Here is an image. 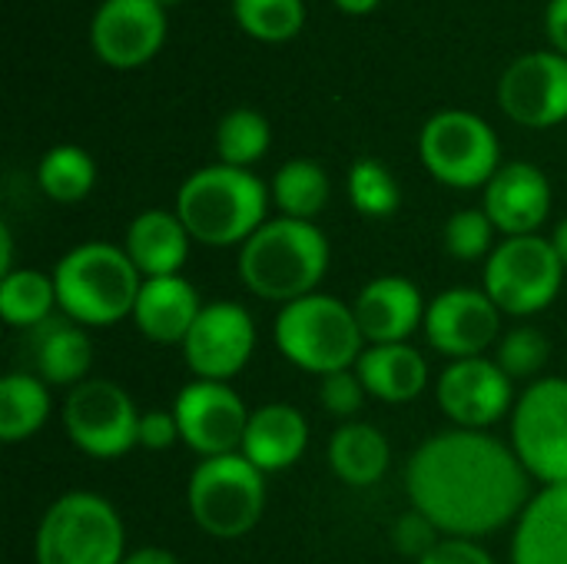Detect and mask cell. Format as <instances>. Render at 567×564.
I'll list each match as a JSON object with an SVG mask.
<instances>
[{
  "label": "cell",
  "mask_w": 567,
  "mask_h": 564,
  "mask_svg": "<svg viewBox=\"0 0 567 564\" xmlns=\"http://www.w3.org/2000/svg\"><path fill=\"white\" fill-rule=\"evenodd\" d=\"M355 372L369 396L389 406L415 402L429 386V362L409 342L365 346V352L355 362Z\"/></svg>",
  "instance_id": "25"
},
{
  "label": "cell",
  "mask_w": 567,
  "mask_h": 564,
  "mask_svg": "<svg viewBox=\"0 0 567 564\" xmlns=\"http://www.w3.org/2000/svg\"><path fill=\"white\" fill-rule=\"evenodd\" d=\"M565 283V263L558 259L551 239L508 236L495 246L485 263V293L505 316H535L548 309Z\"/></svg>",
  "instance_id": "8"
},
{
  "label": "cell",
  "mask_w": 567,
  "mask_h": 564,
  "mask_svg": "<svg viewBox=\"0 0 567 564\" xmlns=\"http://www.w3.org/2000/svg\"><path fill=\"white\" fill-rule=\"evenodd\" d=\"M336 7L339 10H346V13H369V10H375L379 7V0H336Z\"/></svg>",
  "instance_id": "43"
},
{
  "label": "cell",
  "mask_w": 567,
  "mask_h": 564,
  "mask_svg": "<svg viewBox=\"0 0 567 564\" xmlns=\"http://www.w3.org/2000/svg\"><path fill=\"white\" fill-rule=\"evenodd\" d=\"M189 243H193V236L186 233L176 209L173 213L169 209H143L126 226L123 249L143 279H159V276H179L183 263L189 259Z\"/></svg>",
  "instance_id": "24"
},
{
  "label": "cell",
  "mask_w": 567,
  "mask_h": 564,
  "mask_svg": "<svg viewBox=\"0 0 567 564\" xmlns=\"http://www.w3.org/2000/svg\"><path fill=\"white\" fill-rule=\"evenodd\" d=\"M512 449L542 489L567 485V379L542 376L518 396Z\"/></svg>",
  "instance_id": "10"
},
{
  "label": "cell",
  "mask_w": 567,
  "mask_h": 564,
  "mask_svg": "<svg viewBox=\"0 0 567 564\" xmlns=\"http://www.w3.org/2000/svg\"><path fill=\"white\" fill-rule=\"evenodd\" d=\"M37 564H123V519L103 495L66 492L37 525Z\"/></svg>",
  "instance_id": "6"
},
{
  "label": "cell",
  "mask_w": 567,
  "mask_h": 564,
  "mask_svg": "<svg viewBox=\"0 0 567 564\" xmlns=\"http://www.w3.org/2000/svg\"><path fill=\"white\" fill-rule=\"evenodd\" d=\"M123 564H179V558L166 548H136V552H126Z\"/></svg>",
  "instance_id": "41"
},
{
  "label": "cell",
  "mask_w": 567,
  "mask_h": 564,
  "mask_svg": "<svg viewBox=\"0 0 567 564\" xmlns=\"http://www.w3.org/2000/svg\"><path fill=\"white\" fill-rule=\"evenodd\" d=\"M306 449H309L306 416L292 409L289 402H266L252 409L239 452L262 475H272V472H286L289 465H296L306 455Z\"/></svg>",
  "instance_id": "21"
},
{
  "label": "cell",
  "mask_w": 567,
  "mask_h": 564,
  "mask_svg": "<svg viewBox=\"0 0 567 564\" xmlns=\"http://www.w3.org/2000/svg\"><path fill=\"white\" fill-rule=\"evenodd\" d=\"M425 299L419 286L405 276H379L365 283L352 302L359 329L369 346L409 342V336L425 326Z\"/></svg>",
  "instance_id": "20"
},
{
  "label": "cell",
  "mask_w": 567,
  "mask_h": 564,
  "mask_svg": "<svg viewBox=\"0 0 567 564\" xmlns=\"http://www.w3.org/2000/svg\"><path fill=\"white\" fill-rule=\"evenodd\" d=\"M488 219L498 233L508 236H535L548 213H551V183L548 176L532 163H502L498 173L485 186V206Z\"/></svg>",
  "instance_id": "18"
},
{
  "label": "cell",
  "mask_w": 567,
  "mask_h": 564,
  "mask_svg": "<svg viewBox=\"0 0 567 564\" xmlns=\"http://www.w3.org/2000/svg\"><path fill=\"white\" fill-rule=\"evenodd\" d=\"M186 502L206 535L236 542L249 535L266 512V475L243 452L203 459L189 475Z\"/></svg>",
  "instance_id": "7"
},
{
  "label": "cell",
  "mask_w": 567,
  "mask_h": 564,
  "mask_svg": "<svg viewBox=\"0 0 567 564\" xmlns=\"http://www.w3.org/2000/svg\"><path fill=\"white\" fill-rule=\"evenodd\" d=\"M439 529L429 522V519H422L419 512H412L409 519H402L399 525H395V545L402 548V552H409V555H415V562L425 555V552H432L435 545H439Z\"/></svg>",
  "instance_id": "39"
},
{
  "label": "cell",
  "mask_w": 567,
  "mask_h": 564,
  "mask_svg": "<svg viewBox=\"0 0 567 564\" xmlns=\"http://www.w3.org/2000/svg\"><path fill=\"white\" fill-rule=\"evenodd\" d=\"M199 312H203V302L189 279L159 276V279H143V289H140V299L133 309V322L150 342L183 346V339L189 336Z\"/></svg>",
  "instance_id": "22"
},
{
  "label": "cell",
  "mask_w": 567,
  "mask_h": 564,
  "mask_svg": "<svg viewBox=\"0 0 567 564\" xmlns=\"http://www.w3.org/2000/svg\"><path fill=\"white\" fill-rule=\"evenodd\" d=\"M412 512L439 535L485 539L518 522L532 502V475L512 445L488 432L449 429L425 439L405 469Z\"/></svg>",
  "instance_id": "1"
},
{
  "label": "cell",
  "mask_w": 567,
  "mask_h": 564,
  "mask_svg": "<svg viewBox=\"0 0 567 564\" xmlns=\"http://www.w3.org/2000/svg\"><path fill=\"white\" fill-rule=\"evenodd\" d=\"M548 356H551V346H548L545 332L535 326H515V329L502 332L498 346L492 349V359L512 382H518V379L538 382L542 369L548 366Z\"/></svg>",
  "instance_id": "34"
},
{
  "label": "cell",
  "mask_w": 567,
  "mask_h": 564,
  "mask_svg": "<svg viewBox=\"0 0 567 564\" xmlns=\"http://www.w3.org/2000/svg\"><path fill=\"white\" fill-rule=\"evenodd\" d=\"M495 223L488 219L485 209H458L442 233L445 253L462 259V263H475V259H488L495 253Z\"/></svg>",
  "instance_id": "35"
},
{
  "label": "cell",
  "mask_w": 567,
  "mask_h": 564,
  "mask_svg": "<svg viewBox=\"0 0 567 564\" xmlns=\"http://www.w3.org/2000/svg\"><path fill=\"white\" fill-rule=\"evenodd\" d=\"M392 449L389 439L369 422H346L329 442V465L339 482L352 489H369L389 472Z\"/></svg>",
  "instance_id": "26"
},
{
  "label": "cell",
  "mask_w": 567,
  "mask_h": 564,
  "mask_svg": "<svg viewBox=\"0 0 567 564\" xmlns=\"http://www.w3.org/2000/svg\"><path fill=\"white\" fill-rule=\"evenodd\" d=\"M435 399L455 429L472 432H485L498 425L508 412H515L512 379L488 356L449 362L439 376Z\"/></svg>",
  "instance_id": "14"
},
{
  "label": "cell",
  "mask_w": 567,
  "mask_h": 564,
  "mask_svg": "<svg viewBox=\"0 0 567 564\" xmlns=\"http://www.w3.org/2000/svg\"><path fill=\"white\" fill-rule=\"evenodd\" d=\"M37 183L53 203H80L96 183V163L86 150L63 143L43 153L37 166Z\"/></svg>",
  "instance_id": "30"
},
{
  "label": "cell",
  "mask_w": 567,
  "mask_h": 564,
  "mask_svg": "<svg viewBox=\"0 0 567 564\" xmlns=\"http://www.w3.org/2000/svg\"><path fill=\"white\" fill-rule=\"evenodd\" d=\"M419 156L425 170L452 189H478L502 166L495 130L468 110L435 113L419 136Z\"/></svg>",
  "instance_id": "9"
},
{
  "label": "cell",
  "mask_w": 567,
  "mask_h": 564,
  "mask_svg": "<svg viewBox=\"0 0 567 564\" xmlns=\"http://www.w3.org/2000/svg\"><path fill=\"white\" fill-rule=\"evenodd\" d=\"M512 564H567V485H545L512 535Z\"/></svg>",
  "instance_id": "23"
},
{
  "label": "cell",
  "mask_w": 567,
  "mask_h": 564,
  "mask_svg": "<svg viewBox=\"0 0 567 564\" xmlns=\"http://www.w3.org/2000/svg\"><path fill=\"white\" fill-rule=\"evenodd\" d=\"M415 564H495V558L472 539H442Z\"/></svg>",
  "instance_id": "37"
},
{
  "label": "cell",
  "mask_w": 567,
  "mask_h": 564,
  "mask_svg": "<svg viewBox=\"0 0 567 564\" xmlns=\"http://www.w3.org/2000/svg\"><path fill=\"white\" fill-rule=\"evenodd\" d=\"M329 273V239L316 223L276 216L239 246V279L269 302H296L319 293Z\"/></svg>",
  "instance_id": "2"
},
{
  "label": "cell",
  "mask_w": 567,
  "mask_h": 564,
  "mask_svg": "<svg viewBox=\"0 0 567 564\" xmlns=\"http://www.w3.org/2000/svg\"><path fill=\"white\" fill-rule=\"evenodd\" d=\"M53 286L63 316L86 329H103L133 316L143 276L123 246L90 239L63 253L53 269Z\"/></svg>",
  "instance_id": "4"
},
{
  "label": "cell",
  "mask_w": 567,
  "mask_h": 564,
  "mask_svg": "<svg viewBox=\"0 0 567 564\" xmlns=\"http://www.w3.org/2000/svg\"><path fill=\"white\" fill-rule=\"evenodd\" d=\"M256 349V322L239 302L203 306L189 336L183 339V359L196 379L229 382L246 369Z\"/></svg>",
  "instance_id": "15"
},
{
  "label": "cell",
  "mask_w": 567,
  "mask_h": 564,
  "mask_svg": "<svg viewBox=\"0 0 567 564\" xmlns=\"http://www.w3.org/2000/svg\"><path fill=\"white\" fill-rule=\"evenodd\" d=\"M266 183L239 166H203L176 193V216L183 219L193 243L229 249L243 246L262 223L269 206Z\"/></svg>",
  "instance_id": "3"
},
{
  "label": "cell",
  "mask_w": 567,
  "mask_h": 564,
  "mask_svg": "<svg viewBox=\"0 0 567 564\" xmlns=\"http://www.w3.org/2000/svg\"><path fill=\"white\" fill-rule=\"evenodd\" d=\"M140 409L130 392L110 379H86L63 402V429L70 442L100 462L123 459L140 445Z\"/></svg>",
  "instance_id": "11"
},
{
  "label": "cell",
  "mask_w": 567,
  "mask_h": 564,
  "mask_svg": "<svg viewBox=\"0 0 567 564\" xmlns=\"http://www.w3.org/2000/svg\"><path fill=\"white\" fill-rule=\"evenodd\" d=\"M545 30H548L551 47H555L561 57H567V0H551V3H548Z\"/></svg>",
  "instance_id": "40"
},
{
  "label": "cell",
  "mask_w": 567,
  "mask_h": 564,
  "mask_svg": "<svg viewBox=\"0 0 567 564\" xmlns=\"http://www.w3.org/2000/svg\"><path fill=\"white\" fill-rule=\"evenodd\" d=\"M166 13L156 0H103L90 23V43L106 66L133 70L159 53Z\"/></svg>",
  "instance_id": "17"
},
{
  "label": "cell",
  "mask_w": 567,
  "mask_h": 564,
  "mask_svg": "<svg viewBox=\"0 0 567 564\" xmlns=\"http://www.w3.org/2000/svg\"><path fill=\"white\" fill-rule=\"evenodd\" d=\"M173 442H179V425H176L173 409H169V412L150 409V412L140 416V445H143V449L163 452V449H169Z\"/></svg>",
  "instance_id": "38"
},
{
  "label": "cell",
  "mask_w": 567,
  "mask_h": 564,
  "mask_svg": "<svg viewBox=\"0 0 567 564\" xmlns=\"http://www.w3.org/2000/svg\"><path fill=\"white\" fill-rule=\"evenodd\" d=\"M269 120L249 106H239V110H229L219 126H216V153H219V163L226 166H239V170H249L252 163H259L269 150Z\"/></svg>",
  "instance_id": "31"
},
{
  "label": "cell",
  "mask_w": 567,
  "mask_h": 564,
  "mask_svg": "<svg viewBox=\"0 0 567 564\" xmlns=\"http://www.w3.org/2000/svg\"><path fill=\"white\" fill-rule=\"evenodd\" d=\"M233 17L249 37L282 43L302 30L306 7L302 0H233Z\"/></svg>",
  "instance_id": "33"
},
{
  "label": "cell",
  "mask_w": 567,
  "mask_h": 564,
  "mask_svg": "<svg viewBox=\"0 0 567 564\" xmlns=\"http://www.w3.org/2000/svg\"><path fill=\"white\" fill-rule=\"evenodd\" d=\"M349 199L369 219H385L402 206V186L382 160L362 156L349 170Z\"/></svg>",
  "instance_id": "32"
},
{
  "label": "cell",
  "mask_w": 567,
  "mask_h": 564,
  "mask_svg": "<svg viewBox=\"0 0 567 564\" xmlns=\"http://www.w3.org/2000/svg\"><path fill=\"white\" fill-rule=\"evenodd\" d=\"M56 286L43 269H13L0 279V316L7 326L27 332L56 316Z\"/></svg>",
  "instance_id": "28"
},
{
  "label": "cell",
  "mask_w": 567,
  "mask_h": 564,
  "mask_svg": "<svg viewBox=\"0 0 567 564\" xmlns=\"http://www.w3.org/2000/svg\"><path fill=\"white\" fill-rule=\"evenodd\" d=\"M159 7H173V3H179V0H156Z\"/></svg>",
  "instance_id": "45"
},
{
  "label": "cell",
  "mask_w": 567,
  "mask_h": 564,
  "mask_svg": "<svg viewBox=\"0 0 567 564\" xmlns=\"http://www.w3.org/2000/svg\"><path fill=\"white\" fill-rule=\"evenodd\" d=\"M23 359L27 372L43 379L47 386L73 389L86 382L93 366V346L86 336V326L73 322L70 316L56 312L47 322L23 332Z\"/></svg>",
  "instance_id": "19"
},
{
  "label": "cell",
  "mask_w": 567,
  "mask_h": 564,
  "mask_svg": "<svg viewBox=\"0 0 567 564\" xmlns=\"http://www.w3.org/2000/svg\"><path fill=\"white\" fill-rule=\"evenodd\" d=\"M272 336L276 349L292 366L319 379L339 369H355L359 356L369 346L352 306L326 293H312L282 306Z\"/></svg>",
  "instance_id": "5"
},
{
  "label": "cell",
  "mask_w": 567,
  "mask_h": 564,
  "mask_svg": "<svg viewBox=\"0 0 567 564\" xmlns=\"http://www.w3.org/2000/svg\"><path fill=\"white\" fill-rule=\"evenodd\" d=\"M502 309L485 289L455 286L439 293L425 309V339L445 359H478L502 339Z\"/></svg>",
  "instance_id": "13"
},
{
  "label": "cell",
  "mask_w": 567,
  "mask_h": 564,
  "mask_svg": "<svg viewBox=\"0 0 567 564\" xmlns=\"http://www.w3.org/2000/svg\"><path fill=\"white\" fill-rule=\"evenodd\" d=\"M0 273H13V236H10V226L3 223L0 226Z\"/></svg>",
  "instance_id": "42"
},
{
  "label": "cell",
  "mask_w": 567,
  "mask_h": 564,
  "mask_svg": "<svg viewBox=\"0 0 567 564\" xmlns=\"http://www.w3.org/2000/svg\"><path fill=\"white\" fill-rule=\"evenodd\" d=\"M173 416L179 425V442L203 459H216L243 449L252 412L229 382L193 379L176 392Z\"/></svg>",
  "instance_id": "12"
},
{
  "label": "cell",
  "mask_w": 567,
  "mask_h": 564,
  "mask_svg": "<svg viewBox=\"0 0 567 564\" xmlns=\"http://www.w3.org/2000/svg\"><path fill=\"white\" fill-rule=\"evenodd\" d=\"M498 103L505 116L532 130L565 123L567 57L558 50H535L518 57L498 80Z\"/></svg>",
  "instance_id": "16"
},
{
  "label": "cell",
  "mask_w": 567,
  "mask_h": 564,
  "mask_svg": "<svg viewBox=\"0 0 567 564\" xmlns=\"http://www.w3.org/2000/svg\"><path fill=\"white\" fill-rule=\"evenodd\" d=\"M50 419V386L33 372H10L0 382V439H33Z\"/></svg>",
  "instance_id": "27"
},
{
  "label": "cell",
  "mask_w": 567,
  "mask_h": 564,
  "mask_svg": "<svg viewBox=\"0 0 567 564\" xmlns=\"http://www.w3.org/2000/svg\"><path fill=\"white\" fill-rule=\"evenodd\" d=\"M365 396H369V389L362 386L355 369H339V372H329L319 379V402L336 419L359 416V409L365 406Z\"/></svg>",
  "instance_id": "36"
},
{
  "label": "cell",
  "mask_w": 567,
  "mask_h": 564,
  "mask_svg": "<svg viewBox=\"0 0 567 564\" xmlns=\"http://www.w3.org/2000/svg\"><path fill=\"white\" fill-rule=\"evenodd\" d=\"M551 246H555L558 259L565 263V269H567V219L558 223V229H555V236H551Z\"/></svg>",
  "instance_id": "44"
},
{
  "label": "cell",
  "mask_w": 567,
  "mask_h": 564,
  "mask_svg": "<svg viewBox=\"0 0 567 564\" xmlns=\"http://www.w3.org/2000/svg\"><path fill=\"white\" fill-rule=\"evenodd\" d=\"M269 193L282 216L312 223L326 209L332 186H329L326 170L316 160H289L276 170Z\"/></svg>",
  "instance_id": "29"
}]
</instances>
